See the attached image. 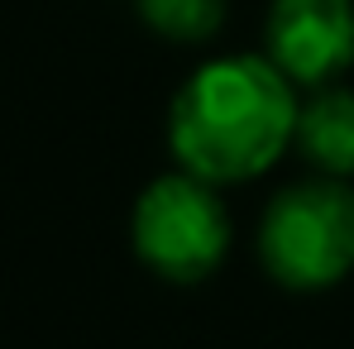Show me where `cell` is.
Masks as SVG:
<instances>
[{"mask_svg":"<svg viewBox=\"0 0 354 349\" xmlns=\"http://www.w3.org/2000/svg\"><path fill=\"white\" fill-rule=\"evenodd\" d=\"M301 91L268 53H225L201 62L168 106V149L177 168L211 187L263 177L297 139Z\"/></svg>","mask_w":354,"mask_h":349,"instance_id":"1","label":"cell"},{"mask_svg":"<svg viewBox=\"0 0 354 349\" xmlns=\"http://www.w3.org/2000/svg\"><path fill=\"white\" fill-rule=\"evenodd\" d=\"M259 263L288 292H326L354 268V187L301 177L273 191L259 220Z\"/></svg>","mask_w":354,"mask_h":349,"instance_id":"2","label":"cell"},{"mask_svg":"<svg viewBox=\"0 0 354 349\" xmlns=\"http://www.w3.org/2000/svg\"><path fill=\"white\" fill-rule=\"evenodd\" d=\"M129 239L139 263L163 283L192 287L211 278L230 254V211L221 201V187L182 168L153 177L134 201Z\"/></svg>","mask_w":354,"mask_h":349,"instance_id":"3","label":"cell"},{"mask_svg":"<svg viewBox=\"0 0 354 349\" xmlns=\"http://www.w3.org/2000/svg\"><path fill=\"white\" fill-rule=\"evenodd\" d=\"M263 53L297 91L340 82L354 67V0H273L263 19Z\"/></svg>","mask_w":354,"mask_h":349,"instance_id":"4","label":"cell"},{"mask_svg":"<svg viewBox=\"0 0 354 349\" xmlns=\"http://www.w3.org/2000/svg\"><path fill=\"white\" fill-rule=\"evenodd\" d=\"M292 149L321 177H354V86H316L301 101Z\"/></svg>","mask_w":354,"mask_h":349,"instance_id":"5","label":"cell"},{"mask_svg":"<svg viewBox=\"0 0 354 349\" xmlns=\"http://www.w3.org/2000/svg\"><path fill=\"white\" fill-rule=\"evenodd\" d=\"M149 34L168 44H211L225 29L230 0H134Z\"/></svg>","mask_w":354,"mask_h":349,"instance_id":"6","label":"cell"}]
</instances>
